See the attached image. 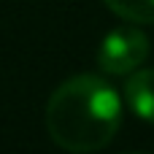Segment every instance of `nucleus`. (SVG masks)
Wrapping results in <instances>:
<instances>
[{
	"mask_svg": "<svg viewBox=\"0 0 154 154\" xmlns=\"http://www.w3.org/2000/svg\"><path fill=\"white\" fill-rule=\"evenodd\" d=\"M108 11L133 24H154V0H103Z\"/></svg>",
	"mask_w": 154,
	"mask_h": 154,
	"instance_id": "20e7f679",
	"label": "nucleus"
},
{
	"mask_svg": "<svg viewBox=\"0 0 154 154\" xmlns=\"http://www.w3.org/2000/svg\"><path fill=\"white\" fill-rule=\"evenodd\" d=\"M125 100L133 114L154 125V68H138L125 84Z\"/></svg>",
	"mask_w": 154,
	"mask_h": 154,
	"instance_id": "7ed1b4c3",
	"label": "nucleus"
},
{
	"mask_svg": "<svg viewBox=\"0 0 154 154\" xmlns=\"http://www.w3.org/2000/svg\"><path fill=\"white\" fill-rule=\"evenodd\" d=\"M149 57V38L138 27H116L108 35H103L97 49V65L106 73L114 76H130L138 70Z\"/></svg>",
	"mask_w": 154,
	"mask_h": 154,
	"instance_id": "f03ea898",
	"label": "nucleus"
},
{
	"mask_svg": "<svg viewBox=\"0 0 154 154\" xmlns=\"http://www.w3.org/2000/svg\"><path fill=\"white\" fill-rule=\"evenodd\" d=\"M43 119L49 138L60 149L92 154L114 141L122 125V100L106 79L79 73L51 92Z\"/></svg>",
	"mask_w": 154,
	"mask_h": 154,
	"instance_id": "f257e3e1",
	"label": "nucleus"
}]
</instances>
